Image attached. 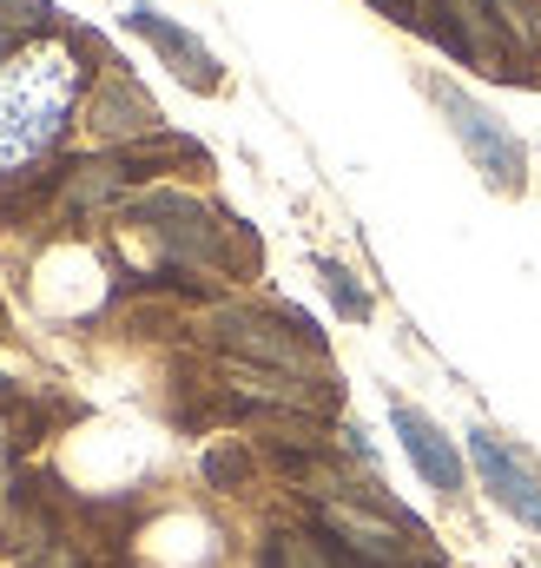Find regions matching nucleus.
I'll return each mask as SVG.
<instances>
[{
	"instance_id": "f257e3e1",
	"label": "nucleus",
	"mask_w": 541,
	"mask_h": 568,
	"mask_svg": "<svg viewBox=\"0 0 541 568\" xmlns=\"http://www.w3.org/2000/svg\"><path fill=\"white\" fill-rule=\"evenodd\" d=\"M86 87V67L73 47L47 40V47H20L0 67V172L40 159L60 140V126L73 120V100Z\"/></svg>"
},
{
	"instance_id": "f03ea898",
	"label": "nucleus",
	"mask_w": 541,
	"mask_h": 568,
	"mask_svg": "<svg viewBox=\"0 0 541 568\" xmlns=\"http://www.w3.org/2000/svg\"><path fill=\"white\" fill-rule=\"evenodd\" d=\"M212 344L245 357V364H258V371H284V377L317 364V331L304 317H290V331H284L277 317H258V311H218L212 317Z\"/></svg>"
},
{
	"instance_id": "7ed1b4c3",
	"label": "nucleus",
	"mask_w": 541,
	"mask_h": 568,
	"mask_svg": "<svg viewBox=\"0 0 541 568\" xmlns=\"http://www.w3.org/2000/svg\"><path fill=\"white\" fill-rule=\"evenodd\" d=\"M317 523H324V536L344 556H357L364 568H416V542H409L416 529H397L390 516H377L364 503H324Z\"/></svg>"
},
{
	"instance_id": "20e7f679",
	"label": "nucleus",
	"mask_w": 541,
	"mask_h": 568,
	"mask_svg": "<svg viewBox=\"0 0 541 568\" xmlns=\"http://www.w3.org/2000/svg\"><path fill=\"white\" fill-rule=\"evenodd\" d=\"M436 100H442V113H449V126H456V140L469 145V159L482 165V179L496 185V192H516L522 185V145L509 140L476 100H462L456 87H436Z\"/></svg>"
},
{
	"instance_id": "39448f33",
	"label": "nucleus",
	"mask_w": 541,
	"mask_h": 568,
	"mask_svg": "<svg viewBox=\"0 0 541 568\" xmlns=\"http://www.w3.org/2000/svg\"><path fill=\"white\" fill-rule=\"evenodd\" d=\"M469 463L482 469L489 496H496L509 516H522L529 529H541V476L529 469V456H522V449H509L496 429H469Z\"/></svg>"
},
{
	"instance_id": "423d86ee",
	"label": "nucleus",
	"mask_w": 541,
	"mask_h": 568,
	"mask_svg": "<svg viewBox=\"0 0 541 568\" xmlns=\"http://www.w3.org/2000/svg\"><path fill=\"white\" fill-rule=\"evenodd\" d=\"M139 219H145L178 258H198V265L218 258V232H212V219H205L192 199H178V192H152V199H139Z\"/></svg>"
},
{
	"instance_id": "0eeeda50",
	"label": "nucleus",
	"mask_w": 541,
	"mask_h": 568,
	"mask_svg": "<svg viewBox=\"0 0 541 568\" xmlns=\"http://www.w3.org/2000/svg\"><path fill=\"white\" fill-rule=\"evenodd\" d=\"M390 424H397V436H404V449H409V463L422 469V483L429 489H462V456H456V443L442 436V429L429 424L416 404H390Z\"/></svg>"
},
{
	"instance_id": "6e6552de",
	"label": "nucleus",
	"mask_w": 541,
	"mask_h": 568,
	"mask_svg": "<svg viewBox=\"0 0 541 568\" xmlns=\"http://www.w3.org/2000/svg\"><path fill=\"white\" fill-rule=\"evenodd\" d=\"M126 27H133V33H145V40H152V47H159V53H165V60H172V67L198 87V93H212V87H218V60H212V53H205L185 27H172L159 7H133V13H126Z\"/></svg>"
},
{
	"instance_id": "1a4fd4ad",
	"label": "nucleus",
	"mask_w": 541,
	"mask_h": 568,
	"mask_svg": "<svg viewBox=\"0 0 541 568\" xmlns=\"http://www.w3.org/2000/svg\"><path fill=\"white\" fill-rule=\"evenodd\" d=\"M133 179H139V172L126 165V159H93V165H73V179H67V205H73V212H93V205L120 199Z\"/></svg>"
},
{
	"instance_id": "9d476101",
	"label": "nucleus",
	"mask_w": 541,
	"mask_h": 568,
	"mask_svg": "<svg viewBox=\"0 0 541 568\" xmlns=\"http://www.w3.org/2000/svg\"><path fill=\"white\" fill-rule=\"evenodd\" d=\"M265 562L270 568H364L357 556H344L330 536H277Z\"/></svg>"
},
{
	"instance_id": "9b49d317",
	"label": "nucleus",
	"mask_w": 541,
	"mask_h": 568,
	"mask_svg": "<svg viewBox=\"0 0 541 568\" xmlns=\"http://www.w3.org/2000/svg\"><path fill=\"white\" fill-rule=\"evenodd\" d=\"M93 126H100V133H152V100L133 93V87H126V93L113 87V93L93 106Z\"/></svg>"
},
{
	"instance_id": "f8f14e48",
	"label": "nucleus",
	"mask_w": 541,
	"mask_h": 568,
	"mask_svg": "<svg viewBox=\"0 0 541 568\" xmlns=\"http://www.w3.org/2000/svg\"><path fill=\"white\" fill-rule=\"evenodd\" d=\"M324 291H330V304H337L344 317H370V297H364V284L350 278L344 265H324Z\"/></svg>"
},
{
	"instance_id": "ddd939ff",
	"label": "nucleus",
	"mask_w": 541,
	"mask_h": 568,
	"mask_svg": "<svg viewBox=\"0 0 541 568\" xmlns=\"http://www.w3.org/2000/svg\"><path fill=\"white\" fill-rule=\"evenodd\" d=\"M205 476H212V483H238V476H245V456H232V449H212V456H205Z\"/></svg>"
}]
</instances>
